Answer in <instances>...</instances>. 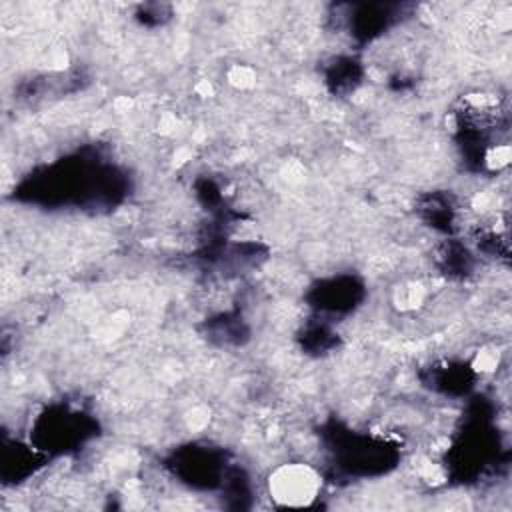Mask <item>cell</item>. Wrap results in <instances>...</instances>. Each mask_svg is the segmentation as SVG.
<instances>
[{"mask_svg":"<svg viewBox=\"0 0 512 512\" xmlns=\"http://www.w3.org/2000/svg\"><path fill=\"white\" fill-rule=\"evenodd\" d=\"M322 478L302 462L282 464L268 478V494L280 506H308L320 492Z\"/></svg>","mask_w":512,"mask_h":512,"instance_id":"1","label":"cell"}]
</instances>
